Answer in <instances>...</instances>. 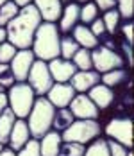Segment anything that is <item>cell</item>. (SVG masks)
Listing matches in <instances>:
<instances>
[{"label": "cell", "instance_id": "1", "mask_svg": "<svg viewBox=\"0 0 134 156\" xmlns=\"http://www.w3.org/2000/svg\"><path fill=\"white\" fill-rule=\"evenodd\" d=\"M41 22L43 20H41V16H40L34 4H27V5L20 7L18 15L5 25L7 41L11 45H15L18 50L30 48L32 40H34V32L40 27Z\"/></svg>", "mask_w": 134, "mask_h": 156}, {"label": "cell", "instance_id": "2", "mask_svg": "<svg viewBox=\"0 0 134 156\" xmlns=\"http://www.w3.org/2000/svg\"><path fill=\"white\" fill-rule=\"evenodd\" d=\"M59 41H61V32L57 23L41 22L40 27L34 32L30 50L34 52L36 59L48 63L52 59H56V58H59Z\"/></svg>", "mask_w": 134, "mask_h": 156}, {"label": "cell", "instance_id": "3", "mask_svg": "<svg viewBox=\"0 0 134 156\" xmlns=\"http://www.w3.org/2000/svg\"><path fill=\"white\" fill-rule=\"evenodd\" d=\"M54 113H56L54 104L45 95L36 97V101L32 104V109H30V113L25 119V122L29 126V131H30V138L40 140L43 135H46L52 129Z\"/></svg>", "mask_w": 134, "mask_h": 156}, {"label": "cell", "instance_id": "4", "mask_svg": "<svg viewBox=\"0 0 134 156\" xmlns=\"http://www.w3.org/2000/svg\"><path fill=\"white\" fill-rule=\"evenodd\" d=\"M100 133H102V127L98 124V120L75 119L74 122L61 133V138H63V142H77V144L88 145L89 142L98 138Z\"/></svg>", "mask_w": 134, "mask_h": 156}, {"label": "cell", "instance_id": "5", "mask_svg": "<svg viewBox=\"0 0 134 156\" xmlns=\"http://www.w3.org/2000/svg\"><path fill=\"white\" fill-rule=\"evenodd\" d=\"M7 101H9V108L13 109L16 119H27V115L32 109V104L36 101V94L27 81L15 83L11 88H7Z\"/></svg>", "mask_w": 134, "mask_h": 156}, {"label": "cell", "instance_id": "6", "mask_svg": "<svg viewBox=\"0 0 134 156\" xmlns=\"http://www.w3.org/2000/svg\"><path fill=\"white\" fill-rule=\"evenodd\" d=\"M91 61H93V70L98 74H105L115 68H123L125 59L113 48H107L104 45H98L91 50Z\"/></svg>", "mask_w": 134, "mask_h": 156}, {"label": "cell", "instance_id": "7", "mask_svg": "<svg viewBox=\"0 0 134 156\" xmlns=\"http://www.w3.org/2000/svg\"><path fill=\"white\" fill-rule=\"evenodd\" d=\"M27 83H29L30 88L34 90L36 97L46 95V92L54 84V79L50 76V70H48V63L41 61V59H36L32 63V66L29 70V76H27Z\"/></svg>", "mask_w": 134, "mask_h": 156}, {"label": "cell", "instance_id": "8", "mask_svg": "<svg viewBox=\"0 0 134 156\" xmlns=\"http://www.w3.org/2000/svg\"><path fill=\"white\" fill-rule=\"evenodd\" d=\"M105 135L111 140L120 142L127 149H132V120L129 117H115L105 126Z\"/></svg>", "mask_w": 134, "mask_h": 156}, {"label": "cell", "instance_id": "9", "mask_svg": "<svg viewBox=\"0 0 134 156\" xmlns=\"http://www.w3.org/2000/svg\"><path fill=\"white\" fill-rule=\"evenodd\" d=\"M36 61V56L30 48H22V50H16L15 58L11 59L9 66H11V72L15 76L16 83H23L27 81V76H29V70L32 66V63Z\"/></svg>", "mask_w": 134, "mask_h": 156}, {"label": "cell", "instance_id": "10", "mask_svg": "<svg viewBox=\"0 0 134 156\" xmlns=\"http://www.w3.org/2000/svg\"><path fill=\"white\" fill-rule=\"evenodd\" d=\"M70 111L75 119H93L97 120L100 115V109L95 106V102L88 97V94H75L72 102L68 104Z\"/></svg>", "mask_w": 134, "mask_h": 156}, {"label": "cell", "instance_id": "11", "mask_svg": "<svg viewBox=\"0 0 134 156\" xmlns=\"http://www.w3.org/2000/svg\"><path fill=\"white\" fill-rule=\"evenodd\" d=\"M75 94L77 92L72 88L70 83H54L45 97L54 104V108H68V104L72 102Z\"/></svg>", "mask_w": 134, "mask_h": 156}, {"label": "cell", "instance_id": "12", "mask_svg": "<svg viewBox=\"0 0 134 156\" xmlns=\"http://www.w3.org/2000/svg\"><path fill=\"white\" fill-rule=\"evenodd\" d=\"M48 70H50V76L54 79V83H68L72 79V76L77 72V66L74 65L72 59L56 58V59L48 61Z\"/></svg>", "mask_w": 134, "mask_h": 156}, {"label": "cell", "instance_id": "13", "mask_svg": "<svg viewBox=\"0 0 134 156\" xmlns=\"http://www.w3.org/2000/svg\"><path fill=\"white\" fill-rule=\"evenodd\" d=\"M77 94H88L97 83H100V74L95 70H77L68 81Z\"/></svg>", "mask_w": 134, "mask_h": 156}, {"label": "cell", "instance_id": "14", "mask_svg": "<svg viewBox=\"0 0 134 156\" xmlns=\"http://www.w3.org/2000/svg\"><path fill=\"white\" fill-rule=\"evenodd\" d=\"M79 11H81L79 2H68L63 5L61 18L57 20V27H59L61 34H70L72 29L79 23Z\"/></svg>", "mask_w": 134, "mask_h": 156}, {"label": "cell", "instance_id": "15", "mask_svg": "<svg viewBox=\"0 0 134 156\" xmlns=\"http://www.w3.org/2000/svg\"><path fill=\"white\" fill-rule=\"evenodd\" d=\"M29 140H30V131H29V126L25 122V119H16L15 126H13V129H11V135H9L7 147H9L11 151L18 153Z\"/></svg>", "mask_w": 134, "mask_h": 156}, {"label": "cell", "instance_id": "16", "mask_svg": "<svg viewBox=\"0 0 134 156\" xmlns=\"http://www.w3.org/2000/svg\"><path fill=\"white\" fill-rule=\"evenodd\" d=\"M32 4L36 5L41 20L52 22V23H57L63 13V5H64L61 0H32Z\"/></svg>", "mask_w": 134, "mask_h": 156}, {"label": "cell", "instance_id": "17", "mask_svg": "<svg viewBox=\"0 0 134 156\" xmlns=\"http://www.w3.org/2000/svg\"><path fill=\"white\" fill-rule=\"evenodd\" d=\"M88 97L95 102V106H97L98 109L111 108L113 102H115V92H113V88L105 86V84H102V83H97L93 88H89Z\"/></svg>", "mask_w": 134, "mask_h": 156}, {"label": "cell", "instance_id": "18", "mask_svg": "<svg viewBox=\"0 0 134 156\" xmlns=\"http://www.w3.org/2000/svg\"><path fill=\"white\" fill-rule=\"evenodd\" d=\"M72 38H74L75 41L79 43V47L82 48H89V50H93L95 47H98V38L91 32L88 25H84V23H77L74 29H72Z\"/></svg>", "mask_w": 134, "mask_h": 156}, {"label": "cell", "instance_id": "19", "mask_svg": "<svg viewBox=\"0 0 134 156\" xmlns=\"http://www.w3.org/2000/svg\"><path fill=\"white\" fill-rule=\"evenodd\" d=\"M61 144H63L61 133L50 129L46 135H43V136L40 138V151H41V156H57L59 154Z\"/></svg>", "mask_w": 134, "mask_h": 156}, {"label": "cell", "instance_id": "20", "mask_svg": "<svg viewBox=\"0 0 134 156\" xmlns=\"http://www.w3.org/2000/svg\"><path fill=\"white\" fill-rule=\"evenodd\" d=\"M15 122H16V115L13 113V109L7 106L0 113V142L4 145H7V142H9V135H11V129H13Z\"/></svg>", "mask_w": 134, "mask_h": 156}, {"label": "cell", "instance_id": "21", "mask_svg": "<svg viewBox=\"0 0 134 156\" xmlns=\"http://www.w3.org/2000/svg\"><path fill=\"white\" fill-rule=\"evenodd\" d=\"M129 79V72L125 68H115L105 74H100V83L109 86V88H118Z\"/></svg>", "mask_w": 134, "mask_h": 156}, {"label": "cell", "instance_id": "22", "mask_svg": "<svg viewBox=\"0 0 134 156\" xmlns=\"http://www.w3.org/2000/svg\"><path fill=\"white\" fill-rule=\"evenodd\" d=\"M74 120H75V117H74V113L70 111V108H56L54 120H52V129L57 131V133H63Z\"/></svg>", "mask_w": 134, "mask_h": 156}, {"label": "cell", "instance_id": "23", "mask_svg": "<svg viewBox=\"0 0 134 156\" xmlns=\"http://www.w3.org/2000/svg\"><path fill=\"white\" fill-rule=\"evenodd\" d=\"M79 43L72 38V34H63L59 41V58H64V59H72L74 54L79 50Z\"/></svg>", "mask_w": 134, "mask_h": 156}, {"label": "cell", "instance_id": "24", "mask_svg": "<svg viewBox=\"0 0 134 156\" xmlns=\"http://www.w3.org/2000/svg\"><path fill=\"white\" fill-rule=\"evenodd\" d=\"M98 13H100V11H98V7L95 5V2H93V0L81 4V11H79V23L88 25V23H91L95 18H98Z\"/></svg>", "mask_w": 134, "mask_h": 156}, {"label": "cell", "instance_id": "25", "mask_svg": "<svg viewBox=\"0 0 134 156\" xmlns=\"http://www.w3.org/2000/svg\"><path fill=\"white\" fill-rule=\"evenodd\" d=\"M77 70H93V61H91V50L89 48H79L72 58Z\"/></svg>", "mask_w": 134, "mask_h": 156}, {"label": "cell", "instance_id": "26", "mask_svg": "<svg viewBox=\"0 0 134 156\" xmlns=\"http://www.w3.org/2000/svg\"><path fill=\"white\" fill-rule=\"evenodd\" d=\"M84 156H111L109 154V147H107V140L105 138H95L86 145Z\"/></svg>", "mask_w": 134, "mask_h": 156}, {"label": "cell", "instance_id": "27", "mask_svg": "<svg viewBox=\"0 0 134 156\" xmlns=\"http://www.w3.org/2000/svg\"><path fill=\"white\" fill-rule=\"evenodd\" d=\"M102 18V22H104V25H105V32L107 34H115V32L118 31V27H120V13L113 7V9H107V11H104V16H100Z\"/></svg>", "mask_w": 134, "mask_h": 156}, {"label": "cell", "instance_id": "28", "mask_svg": "<svg viewBox=\"0 0 134 156\" xmlns=\"http://www.w3.org/2000/svg\"><path fill=\"white\" fill-rule=\"evenodd\" d=\"M18 11H20V7L16 5L13 0H9V2H5L4 5H0V27H5V25L18 15Z\"/></svg>", "mask_w": 134, "mask_h": 156}, {"label": "cell", "instance_id": "29", "mask_svg": "<svg viewBox=\"0 0 134 156\" xmlns=\"http://www.w3.org/2000/svg\"><path fill=\"white\" fill-rule=\"evenodd\" d=\"M84 151H86V145H82V144H77V142H63L57 156H84Z\"/></svg>", "mask_w": 134, "mask_h": 156}, {"label": "cell", "instance_id": "30", "mask_svg": "<svg viewBox=\"0 0 134 156\" xmlns=\"http://www.w3.org/2000/svg\"><path fill=\"white\" fill-rule=\"evenodd\" d=\"M115 9L120 13V18H123V20H132V15H134V0H116Z\"/></svg>", "mask_w": 134, "mask_h": 156}, {"label": "cell", "instance_id": "31", "mask_svg": "<svg viewBox=\"0 0 134 156\" xmlns=\"http://www.w3.org/2000/svg\"><path fill=\"white\" fill-rule=\"evenodd\" d=\"M15 83H16V81H15L13 72H11L9 63H0V84L7 90V88H11Z\"/></svg>", "mask_w": 134, "mask_h": 156}, {"label": "cell", "instance_id": "32", "mask_svg": "<svg viewBox=\"0 0 134 156\" xmlns=\"http://www.w3.org/2000/svg\"><path fill=\"white\" fill-rule=\"evenodd\" d=\"M16 156H41V151H40V140L30 138V140L16 153Z\"/></svg>", "mask_w": 134, "mask_h": 156}, {"label": "cell", "instance_id": "33", "mask_svg": "<svg viewBox=\"0 0 134 156\" xmlns=\"http://www.w3.org/2000/svg\"><path fill=\"white\" fill-rule=\"evenodd\" d=\"M16 50L18 48L15 45H11L7 40L2 41L0 43V63H11V59L15 58V54H16Z\"/></svg>", "mask_w": 134, "mask_h": 156}, {"label": "cell", "instance_id": "34", "mask_svg": "<svg viewBox=\"0 0 134 156\" xmlns=\"http://www.w3.org/2000/svg\"><path fill=\"white\" fill-rule=\"evenodd\" d=\"M107 147H109V154L111 156H127L129 154V151L131 149H127L125 145H122L120 142H116V140H107Z\"/></svg>", "mask_w": 134, "mask_h": 156}, {"label": "cell", "instance_id": "35", "mask_svg": "<svg viewBox=\"0 0 134 156\" xmlns=\"http://www.w3.org/2000/svg\"><path fill=\"white\" fill-rule=\"evenodd\" d=\"M89 25H91V27H89L91 32H93L98 40H100V38H104L105 34H107V32H105V25H104V22H102V18H100V16H98V18H95Z\"/></svg>", "mask_w": 134, "mask_h": 156}, {"label": "cell", "instance_id": "36", "mask_svg": "<svg viewBox=\"0 0 134 156\" xmlns=\"http://www.w3.org/2000/svg\"><path fill=\"white\" fill-rule=\"evenodd\" d=\"M120 29H122V34L125 36L127 43H129V45H132V31H134L132 20H125V22H123V25H122Z\"/></svg>", "mask_w": 134, "mask_h": 156}, {"label": "cell", "instance_id": "37", "mask_svg": "<svg viewBox=\"0 0 134 156\" xmlns=\"http://www.w3.org/2000/svg\"><path fill=\"white\" fill-rule=\"evenodd\" d=\"M93 2L98 7V11H107V9H113L116 5V0H93Z\"/></svg>", "mask_w": 134, "mask_h": 156}, {"label": "cell", "instance_id": "38", "mask_svg": "<svg viewBox=\"0 0 134 156\" xmlns=\"http://www.w3.org/2000/svg\"><path fill=\"white\" fill-rule=\"evenodd\" d=\"M9 106V101H7V94L5 92H0V113L4 111V109Z\"/></svg>", "mask_w": 134, "mask_h": 156}, {"label": "cell", "instance_id": "39", "mask_svg": "<svg viewBox=\"0 0 134 156\" xmlns=\"http://www.w3.org/2000/svg\"><path fill=\"white\" fill-rule=\"evenodd\" d=\"M0 156H16V153L15 151H11L9 147H4V151L0 153Z\"/></svg>", "mask_w": 134, "mask_h": 156}, {"label": "cell", "instance_id": "40", "mask_svg": "<svg viewBox=\"0 0 134 156\" xmlns=\"http://www.w3.org/2000/svg\"><path fill=\"white\" fill-rule=\"evenodd\" d=\"M18 7H23V5H27V4H32V0H13Z\"/></svg>", "mask_w": 134, "mask_h": 156}, {"label": "cell", "instance_id": "41", "mask_svg": "<svg viewBox=\"0 0 134 156\" xmlns=\"http://www.w3.org/2000/svg\"><path fill=\"white\" fill-rule=\"evenodd\" d=\"M7 40V34H5V27H0V43Z\"/></svg>", "mask_w": 134, "mask_h": 156}, {"label": "cell", "instance_id": "42", "mask_svg": "<svg viewBox=\"0 0 134 156\" xmlns=\"http://www.w3.org/2000/svg\"><path fill=\"white\" fill-rule=\"evenodd\" d=\"M4 147H5V145H4V144H2V142H0V153H2V151H4Z\"/></svg>", "mask_w": 134, "mask_h": 156}, {"label": "cell", "instance_id": "43", "mask_svg": "<svg viewBox=\"0 0 134 156\" xmlns=\"http://www.w3.org/2000/svg\"><path fill=\"white\" fill-rule=\"evenodd\" d=\"M75 2H79V4H84V2H89V0H75Z\"/></svg>", "mask_w": 134, "mask_h": 156}, {"label": "cell", "instance_id": "44", "mask_svg": "<svg viewBox=\"0 0 134 156\" xmlns=\"http://www.w3.org/2000/svg\"><path fill=\"white\" fill-rule=\"evenodd\" d=\"M63 4H68V2H74V0H61Z\"/></svg>", "mask_w": 134, "mask_h": 156}, {"label": "cell", "instance_id": "45", "mask_svg": "<svg viewBox=\"0 0 134 156\" xmlns=\"http://www.w3.org/2000/svg\"><path fill=\"white\" fill-rule=\"evenodd\" d=\"M5 2H9V0H0V5H4Z\"/></svg>", "mask_w": 134, "mask_h": 156}, {"label": "cell", "instance_id": "46", "mask_svg": "<svg viewBox=\"0 0 134 156\" xmlns=\"http://www.w3.org/2000/svg\"><path fill=\"white\" fill-rule=\"evenodd\" d=\"M127 156H134V153H132V149H131V151H129V154Z\"/></svg>", "mask_w": 134, "mask_h": 156}, {"label": "cell", "instance_id": "47", "mask_svg": "<svg viewBox=\"0 0 134 156\" xmlns=\"http://www.w3.org/2000/svg\"><path fill=\"white\" fill-rule=\"evenodd\" d=\"M0 92H5V88H4V86H2V84H0Z\"/></svg>", "mask_w": 134, "mask_h": 156}]
</instances>
